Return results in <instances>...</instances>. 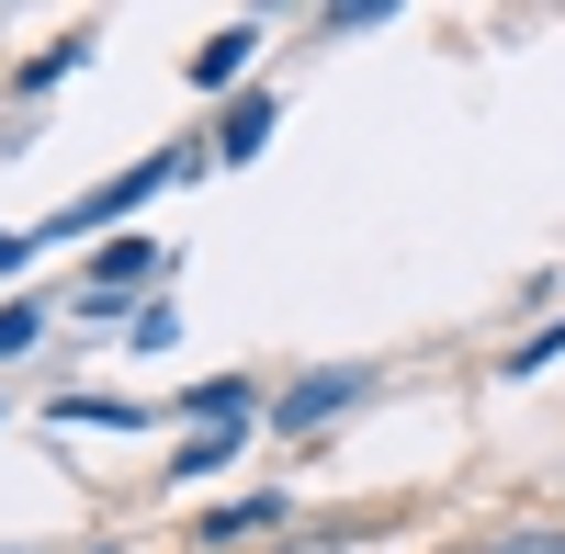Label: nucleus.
Wrapping results in <instances>:
<instances>
[{"mask_svg": "<svg viewBox=\"0 0 565 554\" xmlns=\"http://www.w3.org/2000/svg\"><path fill=\"white\" fill-rule=\"evenodd\" d=\"M351 396H362V362H340V374H295V396H282L271 419H282V430H317V419H340Z\"/></svg>", "mask_w": 565, "mask_h": 554, "instance_id": "1", "label": "nucleus"}, {"mask_svg": "<svg viewBox=\"0 0 565 554\" xmlns=\"http://www.w3.org/2000/svg\"><path fill=\"white\" fill-rule=\"evenodd\" d=\"M159 181H170V159H148V170H125V181H103V193H90V204H68V226H114L125 204H148Z\"/></svg>", "mask_w": 565, "mask_h": 554, "instance_id": "2", "label": "nucleus"}, {"mask_svg": "<svg viewBox=\"0 0 565 554\" xmlns=\"http://www.w3.org/2000/svg\"><path fill=\"white\" fill-rule=\"evenodd\" d=\"M249 45H260L249 23H226L215 45H193V90H215V79H238V68H249Z\"/></svg>", "mask_w": 565, "mask_h": 554, "instance_id": "3", "label": "nucleus"}, {"mask_svg": "<svg viewBox=\"0 0 565 554\" xmlns=\"http://www.w3.org/2000/svg\"><path fill=\"white\" fill-rule=\"evenodd\" d=\"M260 136H271V103H238V114H226V136H215V148H226V159H260Z\"/></svg>", "mask_w": 565, "mask_h": 554, "instance_id": "4", "label": "nucleus"}, {"mask_svg": "<svg viewBox=\"0 0 565 554\" xmlns=\"http://www.w3.org/2000/svg\"><path fill=\"white\" fill-rule=\"evenodd\" d=\"M271 510H282V498H238V510H215V521H204V543H238V532H260Z\"/></svg>", "mask_w": 565, "mask_h": 554, "instance_id": "5", "label": "nucleus"}, {"mask_svg": "<svg viewBox=\"0 0 565 554\" xmlns=\"http://www.w3.org/2000/svg\"><path fill=\"white\" fill-rule=\"evenodd\" d=\"M125 284H148V249H136V238H125V249H103V295H125Z\"/></svg>", "mask_w": 565, "mask_h": 554, "instance_id": "6", "label": "nucleus"}, {"mask_svg": "<svg viewBox=\"0 0 565 554\" xmlns=\"http://www.w3.org/2000/svg\"><path fill=\"white\" fill-rule=\"evenodd\" d=\"M34 329H45L34 306H0V351H34Z\"/></svg>", "mask_w": 565, "mask_h": 554, "instance_id": "7", "label": "nucleus"}, {"mask_svg": "<svg viewBox=\"0 0 565 554\" xmlns=\"http://www.w3.org/2000/svg\"><path fill=\"white\" fill-rule=\"evenodd\" d=\"M487 554H565V532H498Z\"/></svg>", "mask_w": 565, "mask_h": 554, "instance_id": "8", "label": "nucleus"}]
</instances>
